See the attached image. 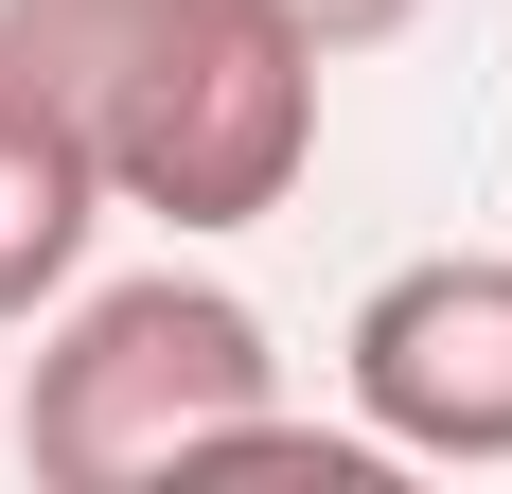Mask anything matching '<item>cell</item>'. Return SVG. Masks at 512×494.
Returning <instances> with one entry per match:
<instances>
[{
    "instance_id": "cell-1",
    "label": "cell",
    "mask_w": 512,
    "mask_h": 494,
    "mask_svg": "<svg viewBox=\"0 0 512 494\" xmlns=\"http://www.w3.org/2000/svg\"><path fill=\"white\" fill-rule=\"evenodd\" d=\"M0 71L89 124L124 212L265 230L318 159V71L336 53L283 0H0Z\"/></svg>"
},
{
    "instance_id": "cell-3",
    "label": "cell",
    "mask_w": 512,
    "mask_h": 494,
    "mask_svg": "<svg viewBox=\"0 0 512 494\" xmlns=\"http://www.w3.org/2000/svg\"><path fill=\"white\" fill-rule=\"evenodd\" d=\"M336 371H354L371 459H460V477L512 459V265H495V247H424V265H389V283L354 300Z\"/></svg>"
},
{
    "instance_id": "cell-5",
    "label": "cell",
    "mask_w": 512,
    "mask_h": 494,
    "mask_svg": "<svg viewBox=\"0 0 512 494\" xmlns=\"http://www.w3.org/2000/svg\"><path fill=\"white\" fill-rule=\"evenodd\" d=\"M283 18H301V36H318V53H371V36H407L424 0H283Z\"/></svg>"
},
{
    "instance_id": "cell-4",
    "label": "cell",
    "mask_w": 512,
    "mask_h": 494,
    "mask_svg": "<svg viewBox=\"0 0 512 494\" xmlns=\"http://www.w3.org/2000/svg\"><path fill=\"white\" fill-rule=\"evenodd\" d=\"M106 159L71 106H36L18 71H0V318H53V300L89 283V230H106Z\"/></svg>"
},
{
    "instance_id": "cell-2",
    "label": "cell",
    "mask_w": 512,
    "mask_h": 494,
    "mask_svg": "<svg viewBox=\"0 0 512 494\" xmlns=\"http://www.w3.org/2000/svg\"><path fill=\"white\" fill-rule=\"evenodd\" d=\"M283 424V353L230 283L159 265V283H71L18 389V459L53 494H142V477H212V459Z\"/></svg>"
}]
</instances>
